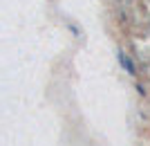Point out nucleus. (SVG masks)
Wrapping results in <instances>:
<instances>
[{
  "instance_id": "f257e3e1",
  "label": "nucleus",
  "mask_w": 150,
  "mask_h": 146,
  "mask_svg": "<svg viewBox=\"0 0 150 146\" xmlns=\"http://www.w3.org/2000/svg\"><path fill=\"white\" fill-rule=\"evenodd\" d=\"M119 63L125 68V72H128V74H132V76L137 74V68H134V63L130 61V56H128L123 50H119Z\"/></svg>"
},
{
  "instance_id": "f03ea898",
  "label": "nucleus",
  "mask_w": 150,
  "mask_h": 146,
  "mask_svg": "<svg viewBox=\"0 0 150 146\" xmlns=\"http://www.w3.org/2000/svg\"><path fill=\"white\" fill-rule=\"evenodd\" d=\"M67 25H69V29H72V32H74L76 36H81V29H79V27H76L74 23H67Z\"/></svg>"
}]
</instances>
